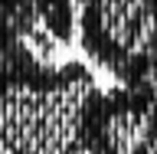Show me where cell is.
I'll list each match as a JSON object with an SVG mask.
<instances>
[{"instance_id":"cell-1","label":"cell","mask_w":157,"mask_h":154,"mask_svg":"<svg viewBox=\"0 0 157 154\" xmlns=\"http://www.w3.org/2000/svg\"><path fill=\"white\" fill-rule=\"evenodd\" d=\"M95 89L92 69L75 59L0 69V148L7 154H78Z\"/></svg>"},{"instance_id":"cell-2","label":"cell","mask_w":157,"mask_h":154,"mask_svg":"<svg viewBox=\"0 0 157 154\" xmlns=\"http://www.w3.org/2000/svg\"><path fill=\"white\" fill-rule=\"evenodd\" d=\"M78 46L121 85L157 89V0H75Z\"/></svg>"},{"instance_id":"cell-4","label":"cell","mask_w":157,"mask_h":154,"mask_svg":"<svg viewBox=\"0 0 157 154\" xmlns=\"http://www.w3.org/2000/svg\"><path fill=\"white\" fill-rule=\"evenodd\" d=\"M56 62L36 17V0H0V69Z\"/></svg>"},{"instance_id":"cell-3","label":"cell","mask_w":157,"mask_h":154,"mask_svg":"<svg viewBox=\"0 0 157 154\" xmlns=\"http://www.w3.org/2000/svg\"><path fill=\"white\" fill-rule=\"evenodd\" d=\"M78 154H157V89H95Z\"/></svg>"},{"instance_id":"cell-6","label":"cell","mask_w":157,"mask_h":154,"mask_svg":"<svg viewBox=\"0 0 157 154\" xmlns=\"http://www.w3.org/2000/svg\"><path fill=\"white\" fill-rule=\"evenodd\" d=\"M0 154H7V151H3V148H0Z\"/></svg>"},{"instance_id":"cell-5","label":"cell","mask_w":157,"mask_h":154,"mask_svg":"<svg viewBox=\"0 0 157 154\" xmlns=\"http://www.w3.org/2000/svg\"><path fill=\"white\" fill-rule=\"evenodd\" d=\"M36 17H39V30H43L49 49L59 56L75 39V30H78L75 0H36Z\"/></svg>"}]
</instances>
